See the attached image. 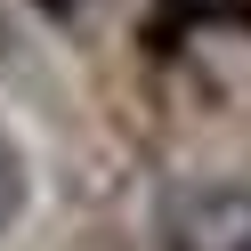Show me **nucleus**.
I'll list each match as a JSON object with an SVG mask.
<instances>
[{"label":"nucleus","mask_w":251,"mask_h":251,"mask_svg":"<svg viewBox=\"0 0 251 251\" xmlns=\"http://www.w3.org/2000/svg\"><path fill=\"white\" fill-rule=\"evenodd\" d=\"M154 251H251V186L202 178L162 195L154 211Z\"/></svg>","instance_id":"1"},{"label":"nucleus","mask_w":251,"mask_h":251,"mask_svg":"<svg viewBox=\"0 0 251 251\" xmlns=\"http://www.w3.org/2000/svg\"><path fill=\"white\" fill-rule=\"evenodd\" d=\"M25 195H33V170H25V154H17V138L0 130V243H8V227L25 219Z\"/></svg>","instance_id":"2"}]
</instances>
